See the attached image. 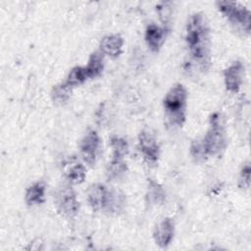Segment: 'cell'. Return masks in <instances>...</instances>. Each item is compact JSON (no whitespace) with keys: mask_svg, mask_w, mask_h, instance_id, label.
Returning a JSON list of instances; mask_svg holds the SVG:
<instances>
[{"mask_svg":"<svg viewBox=\"0 0 251 251\" xmlns=\"http://www.w3.org/2000/svg\"><path fill=\"white\" fill-rule=\"evenodd\" d=\"M185 41L193 63L202 71L208 70L211 63L210 28L203 14L195 13L189 17Z\"/></svg>","mask_w":251,"mask_h":251,"instance_id":"1","label":"cell"},{"mask_svg":"<svg viewBox=\"0 0 251 251\" xmlns=\"http://www.w3.org/2000/svg\"><path fill=\"white\" fill-rule=\"evenodd\" d=\"M187 91L181 83L175 84L163 100L165 116L170 126H181L185 121Z\"/></svg>","mask_w":251,"mask_h":251,"instance_id":"2","label":"cell"},{"mask_svg":"<svg viewBox=\"0 0 251 251\" xmlns=\"http://www.w3.org/2000/svg\"><path fill=\"white\" fill-rule=\"evenodd\" d=\"M206 156L221 155L226 147V134L223 119L219 113L210 117V126L206 135L201 139Z\"/></svg>","mask_w":251,"mask_h":251,"instance_id":"3","label":"cell"},{"mask_svg":"<svg viewBox=\"0 0 251 251\" xmlns=\"http://www.w3.org/2000/svg\"><path fill=\"white\" fill-rule=\"evenodd\" d=\"M217 6L220 12L237 30L247 34L250 33L251 13L245 6L230 1H219Z\"/></svg>","mask_w":251,"mask_h":251,"instance_id":"4","label":"cell"},{"mask_svg":"<svg viewBox=\"0 0 251 251\" xmlns=\"http://www.w3.org/2000/svg\"><path fill=\"white\" fill-rule=\"evenodd\" d=\"M55 205L58 212L69 219L75 217L79 210V202L70 185H63L58 189L55 196Z\"/></svg>","mask_w":251,"mask_h":251,"instance_id":"5","label":"cell"},{"mask_svg":"<svg viewBox=\"0 0 251 251\" xmlns=\"http://www.w3.org/2000/svg\"><path fill=\"white\" fill-rule=\"evenodd\" d=\"M138 149L143 160L150 166L158 163L160 157V146L155 136L149 130H141L138 134Z\"/></svg>","mask_w":251,"mask_h":251,"instance_id":"6","label":"cell"},{"mask_svg":"<svg viewBox=\"0 0 251 251\" xmlns=\"http://www.w3.org/2000/svg\"><path fill=\"white\" fill-rule=\"evenodd\" d=\"M101 139L95 130H89L79 142L82 160L89 166H94L100 154Z\"/></svg>","mask_w":251,"mask_h":251,"instance_id":"7","label":"cell"},{"mask_svg":"<svg viewBox=\"0 0 251 251\" xmlns=\"http://www.w3.org/2000/svg\"><path fill=\"white\" fill-rule=\"evenodd\" d=\"M245 67L240 61H235L224 72L225 85L227 91L236 93L239 91L243 81Z\"/></svg>","mask_w":251,"mask_h":251,"instance_id":"8","label":"cell"},{"mask_svg":"<svg viewBox=\"0 0 251 251\" xmlns=\"http://www.w3.org/2000/svg\"><path fill=\"white\" fill-rule=\"evenodd\" d=\"M175 235V223L171 218L163 219L154 228L153 239L161 248H167Z\"/></svg>","mask_w":251,"mask_h":251,"instance_id":"9","label":"cell"},{"mask_svg":"<svg viewBox=\"0 0 251 251\" xmlns=\"http://www.w3.org/2000/svg\"><path fill=\"white\" fill-rule=\"evenodd\" d=\"M126 204V195L122 191L109 188L106 202L102 211L107 215L117 216L125 210Z\"/></svg>","mask_w":251,"mask_h":251,"instance_id":"10","label":"cell"},{"mask_svg":"<svg viewBox=\"0 0 251 251\" xmlns=\"http://www.w3.org/2000/svg\"><path fill=\"white\" fill-rule=\"evenodd\" d=\"M109 188L102 183H93L89 186L86 198L93 211H102L106 202Z\"/></svg>","mask_w":251,"mask_h":251,"instance_id":"11","label":"cell"},{"mask_svg":"<svg viewBox=\"0 0 251 251\" xmlns=\"http://www.w3.org/2000/svg\"><path fill=\"white\" fill-rule=\"evenodd\" d=\"M165 29L155 24H150L145 29V42L148 48L153 52H158L165 41Z\"/></svg>","mask_w":251,"mask_h":251,"instance_id":"12","label":"cell"},{"mask_svg":"<svg viewBox=\"0 0 251 251\" xmlns=\"http://www.w3.org/2000/svg\"><path fill=\"white\" fill-rule=\"evenodd\" d=\"M124 46V38L120 34H109L104 36L100 42L102 53L116 58L122 53Z\"/></svg>","mask_w":251,"mask_h":251,"instance_id":"13","label":"cell"},{"mask_svg":"<svg viewBox=\"0 0 251 251\" xmlns=\"http://www.w3.org/2000/svg\"><path fill=\"white\" fill-rule=\"evenodd\" d=\"M46 184L44 181H36L26 188L25 194V203L28 206L40 205L45 201Z\"/></svg>","mask_w":251,"mask_h":251,"instance_id":"14","label":"cell"},{"mask_svg":"<svg viewBox=\"0 0 251 251\" xmlns=\"http://www.w3.org/2000/svg\"><path fill=\"white\" fill-rule=\"evenodd\" d=\"M146 202L150 205H162L166 200V192L163 186L154 179H148Z\"/></svg>","mask_w":251,"mask_h":251,"instance_id":"15","label":"cell"},{"mask_svg":"<svg viewBox=\"0 0 251 251\" xmlns=\"http://www.w3.org/2000/svg\"><path fill=\"white\" fill-rule=\"evenodd\" d=\"M127 171L126 163L124 158L112 157V160L108 163L106 168V176L109 179H119Z\"/></svg>","mask_w":251,"mask_h":251,"instance_id":"16","label":"cell"},{"mask_svg":"<svg viewBox=\"0 0 251 251\" xmlns=\"http://www.w3.org/2000/svg\"><path fill=\"white\" fill-rule=\"evenodd\" d=\"M88 74L89 78L96 77L101 75L104 69V59L101 52H93L87 62V65L84 66Z\"/></svg>","mask_w":251,"mask_h":251,"instance_id":"17","label":"cell"},{"mask_svg":"<svg viewBox=\"0 0 251 251\" xmlns=\"http://www.w3.org/2000/svg\"><path fill=\"white\" fill-rule=\"evenodd\" d=\"M89 76H88V74L86 72V69L85 67H75L73 68L70 73L68 74L67 75V78L66 80L64 81L68 86L70 87H75V86H77L81 83H83L86 79H88Z\"/></svg>","mask_w":251,"mask_h":251,"instance_id":"18","label":"cell"},{"mask_svg":"<svg viewBox=\"0 0 251 251\" xmlns=\"http://www.w3.org/2000/svg\"><path fill=\"white\" fill-rule=\"evenodd\" d=\"M86 176V171L82 164L75 162L71 164V166L66 171L67 179L74 184H78L83 182Z\"/></svg>","mask_w":251,"mask_h":251,"instance_id":"19","label":"cell"},{"mask_svg":"<svg viewBox=\"0 0 251 251\" xmlns=\"http://www.w3.org/2000/svg\"><path fill=\"white\" fill-rule=\"evenodd\" d=\"M110 147L112 149V157L125 158L128 153V143L126 139L121 136H112L110 139Z\"/></svg>","mask_w":251,"mask_h":251,"instance_id":"20","label":"cell"},{"mask_svg":"<svg viewBox=\"0 0 251 251\" xmlns=\"http://www.w3.org/2000/svg\"><path fill=\"white\" fill-rule=\"evenodd\" d=\"M72 89L73 88L68 86L65 82H62L53 87L51 92V97L53 101L56 103H64L70 97Z\"/></svg>","mask_w":251,"mask_h":251,"instance_id":"21","label":"cell"},{"mask_svg":"<svg viewBox=\"0 0 251 251\" xmlns=\"http://www.w3.org/2000/svg\"><path fill=\"white\" fill-rule=\"evenodd\" d=\"M250 174H251V168L250 163H245L239 173L238 177V186L241 189H248L250 187Z\"/></svg>","mask_w":251,"mask_h":251,"instance_id":"22","label":"cell"}]
</instances>
